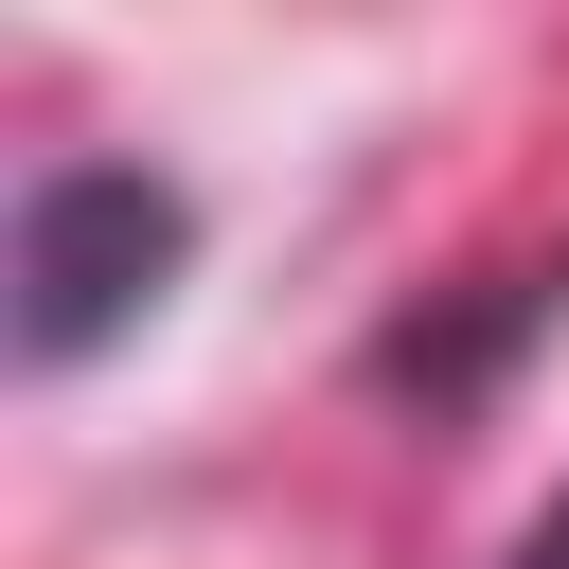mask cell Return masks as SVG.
Returning a JSON list of instances; mask_svg holds the SVG:
<instances>
[{
    "mask_svg": "<svg viewBox=\"0 0 569 569\" xmlns=\"http://www.w3.org/2000/svg\"><path fill=\"white\" fill-rule=\"evenodd\" d=\"M196 267V196L142 160H53L18 196V373H89L124 320H160V284Z\"/></svg>",
    "mask_w": 569,
    "mask_h": 569,
    "instance_id": "cell-1",
    "label": "cell"
},
{
    "mask_svg": "<svg viewBox=\"0 0 569 569\" xmlns=\"http://www.w3.org/2000/svg\"><path fill=\"white\" fill-rule=\"evenodd\" d=\"M533 569H569V498H551V516H533Z\"/></svg>",
    "mask_w": 569,
    "mask_h": 569,
    "instance_id": "cell-2",
    "label": "cell"
}]
</instances>
